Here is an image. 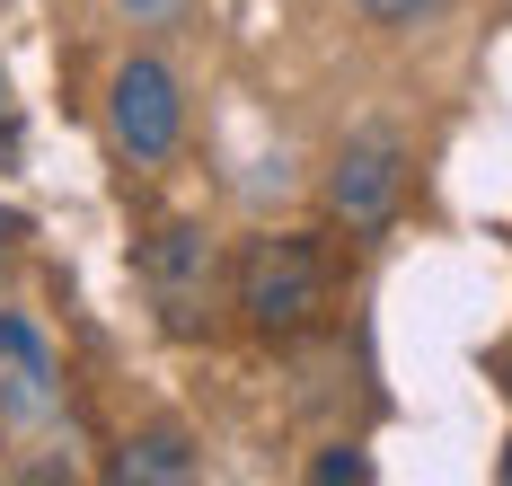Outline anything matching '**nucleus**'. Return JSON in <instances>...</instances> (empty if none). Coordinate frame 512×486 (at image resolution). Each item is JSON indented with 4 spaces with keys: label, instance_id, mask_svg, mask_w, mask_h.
I'll list each match as a JSON object with an SVG mask.
<instances>
[{
    "label": "nucleus",
    "instance_id": "obj_5",
    "mask_svg": "<svg viewBox=\"0 0 512 486\" xmlns=\"http://www.w3.org/2000/svg\"><path fill=\"white\" fill-rule=\"evenodd\" d=\"M0 407H9V416H45V407H53V363H45V345L9 319V310H0Z\"/></svg>",
    "mask_w": 512,
    "mask_h": 486
},
{
    "label": "nucleus",
    "instance_id": "obj_1",
    "mask_svg": "<svg viewBox=\"0 0 512 486\" xmlns=\"http://www.w3.org/2000/svg\"><path fill=\"white\" fill-rule=\"evenodd\" d=\"M239 301L265 336H292V327L327 301V257L309 239H256L248 266H239Z\"/></svg>",
    "mask_w": 512,
    "mask_h": 486
},
{
    "label": "nucleus",
    "instance_id": "obj_7",
    "mask_svg": "<svg viewBox=\"0 0 512 486\" xmlns=\"http://www.w3.org/2000/svg\"><path fill=\"white\" fill-rule=\"evenodd\" d=\"M424 9H433V0H362V18H380V27H407Z\"/></svg>",
    "mask_w": 512,
    "mask_h": 486
},
{
    "label": "nucleus",
    "instance_id": "obj_6",
    "mask_svg": "<svg viewBox=\"0 0 512 486\" xmlns=\"http://www.w3.org/2000/svg\"><path fill=\"white\" fill-rule=\"evenodd\" d=\"M115 478H124V486H177V478H195V442H186L177 425L133 433L124 460H115Z\"/></svg>",
    "mask_w": 512,
    "mask_h": 486
},
{
    "label": "nucleus",
    "instance_id": "obj_3",
    "mask_svg": "<svg viewBox=\"0 0 512 486\" xmlns=\"http://www.w3.org/2000/svg\"><path fill=\"white\" fill-rule=\"evenodd\" d=\"M327 204L354 221V230H371V221L398 204V142H389V133L345 142V151H336V177H327Z\"/></svg>",
    "mask_w": 512,
    "mask_h": 486
},
{
    "label": "nucleus",
    "instance_id": "obj_2",
    "mask_svg": "<svg viewBox=\"0 0 512 486\" xmlns=\"http://www.w3.org/2000/svg\"><path fill=\"white\" fill-rule=\"evenodd\" d=\"M106 115H115V142H124L133 160H168V151H177V133H186V98H177L168 62H151V54H133L124 71H115Z\"/></svg>",
    "mask_w": 512,
    "mask_h": 486
},
{
    "label": "nucleus",
    "instance_id": "obj_11",
    "mask_svg": "<svg viewBox=\"0 0 512 486\" xmlns=\"http://www.w3.org/2000/svg\"><path fill=\"white\" fill-rule=\"evenodd\" d=\"M504 478H512V451H504Z\"/></svg>",
    "mask_w": 512,
    "mask_h": 486
},
{
    "label": "nucleus",
    "instance_id": "obj_8",
    "mask_svg": "<svg viewBox=\"0 0 512 486\" xmlns=\"http://www.w3.org/2000/svg\"><path fill=\"white\" fill-rule=\"evenodd\" d=\"M318 478H327V486H336V478H371V460H362V451H327Z\"/></svg>",
    "mask_w": 512,
    "mask_h": 486
},
{
    "label": "nucleus",
    "instance_id": "obj_9",
    "mask_svg": "<svg viewBox=\"0 0 512 486\" xmlns=\"http://www.w3.org/2000/svg\"><path fill=\"white\" fill-rule=\"evenodd\" d=\"M115 9H124V18H142V27H159V18H177L186 0H115Z\"/></svg>",
    "mask_w": 512,
    "mask_h": 486
},
{
    "label": "nucleus",
    "instance_id": "obj_4",
    "mask_svg": "<svg viewBox=\"0 0 512 486\" xmlns=\"http://www.w3.org/2000/svg\"><path fill=\"white\" fill-rule=\"evenodd\" d=\"M204 274H212V239L195 230V221H177V230H159V239H151V292L168 301V319H177V327L195 319L186 301L204 292Z\"/></svg>",
    "mask_w": 512,
    "mask_h": 486
},
{
    "label": "nucleus",
    "instance_id": "obj_10",
    "mask_svg": "<svg viewBox=\"0 0 512 486\" xmlns=\"http://www.w3.org/2000/svg\"><path fill=\"white\" fill-rule=\"evenodd\" d=\"M9 239H18V213H0V257H9Z\"/></svg>",
    "mask_w": 512,
    "mask_h": 486
}]
</instances>
